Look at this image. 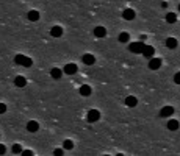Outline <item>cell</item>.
Here are the masks:
<instances>
[{
  "label": "cell",
  "mask_w": 180,
  "mask_h": 156,
  "mask_svg": "<svg viewBox=\"0 0 180 156\" xmlns=\"http://www.w3.org/2000/svg\"><path fill=\"white\" fill-rule=\"evenodd\" d=\"M14 63H16V64H20L22 67H31V66H33V59L28 58V56H25V55H16Z\"/></svg>",
  "instance_id": "cell-1"
},
{
  "label": "cell",
  "mask_w": 180,
  "mask_h": 156,
  "mask_svg": "<svg viewBox=\"0 0 180 156\" xmlns=\"http://www.w3.org/2000/svg\"><path fill=\"white\" fill-rule=\"evenodd\" d=\"M144 47H146V44H144V42H141V41H136V42H131V44L128 45V49H130V52H133V53H143Z\"/></svg>",
  "instance_id": "cell-2"
},
{
  "label": "cell",
  "mask_w": 180,
  "mask_h": 156,
  "mask_svg": "<svg viewBox=\"0 0 180 156\" xmlns=\"http://www.w3.org/2000/svg\"><path fill=\"white\" fill-rule=\"evenodd\" d=\"M100 119V112L97 109H91L88 112V116H86V120L89 122V123H94V122H97Z\"/></svg>",
  "instance_id": "cell-3"
},
{
  "label": "cell",
  "mask_w": 180,
  "mask_h": 156,
  "mask_svg": "<svg viewBox=\"0 0 180 156\" xmlns=\"http://www.w3.org/2000/svg\"><path fill=\"white\" fill-rule=\"evenodd\" d=\"M160 67H161V59H160V58H150V61H149V69L158 70Z\"/></svg>",
  "instance_id": "cell-4"
},
{
  "label": "cell",
  "mask_w": 180,
  "mask_h": 156,
  "mask_svg": "<svg viewBox=\"0 0 180 156\" xmlns=\"http://www.w3.org/2000/svg\"><path fill=\"white\" fill-rule=\"evenodd\" d=\"M141 55H144L146 58H149V59H150V58H154V55H155V49H154L152 45H146V47H144V50H143Z\"/></svg>",
  "instance_id": "cell-5"
},
{
  "label": "cell",
  "mask_w": 180,
  "mask_h": 156,
  "mask_svg": "<svg viewBox=\"0 0 180 156\" xmlns=\"http://www.w3.org/2000/svg\"><path fill=\"white\" fill-rule=\"evenodd\" d=\"M172 114H174V108H172V106H163L161 111H160L161 117H171Z\"/></svg>",
  "instance_id": "cell-6"
},
{
  "label": "cell",
  "mask_w": 180,
  "mask_h": 156,
  "mask_svg": "<svg viewBox=\"0 0 180 156\" xmlns=\"http://www.w3.org/2000/svg\"><path fill=\"white\" fill-rule=\"evenodd\" d=\"M81 61H83V64L93 66V64L96 63V58H94V55H91V53H86V55L81 56Z\"/></svg>",
  "instance_id": "cell-7"
},
{
  "label": "cell",
  "mask_w": 180,
  "mask_h": 156,
  "mask_svg": "<svg viewBox=\"0 0 180 156\" xmlns=\"http://www.w3.org/2000/svg\"><path fill=\"white\" fill-rule=\"evenodd\" d=\"M135 16H136V14H135V11L131 10V8H127V10L122 11V17L125 19V20H133Z\"/></svg>",
  "instance_id": "cell-8"
},
{
  "label": "cell",
  "mask_w": 180,
  "mask_h": 156,
  "mask_svg": "<svg viewBox=\"0 0 180 156\" xmlns=\"http://www.w3.org/2000/svg\"><path fill=\"white\" fill-rule=\"evenodd\" d=\"M27 130H28L30 133H36L39 130V123H38V122H34V120H30L28 123H27Z\"/></svg>",
  "instance_id": "cell-9"
},
{
  "label": "cell",
  "mask_w": 180,
  "mask_h": 156,
  "mask_svg": "<svg viewBox=\"0 0 180 156\" xmlns=\"http://www.w3.org/2000/svg\"><path fill=\"white\" fill-rule=\"evenodd\" d=\"M105 35H107V30L103 28V27H96V30H94L96 38H105Z\"/></svg>",
  "instance_id": "cell-10"
},
{
  "label": "cell",
  "mask_w": 180,
  "mask_h": 156,
  "mask_svg": "<svg viewBox=\"0 0 180 156\" xmlns=\"http://www.w3.org/2000/svg\"><path fill=\"white\" fill-rule=\"evenodd\" d=\"M125 105H127L128 108H135V106L138 105V100H136V97H133V95H128V97L125 98Z\"/></svg>",
  "instance_id": "cell-11"
},
{
  "label": "cell",
  "mask_w": 180,
  "mask_h": 156,
  "mask_svg": "<svg viewBox=\"0 0 180 156\" xmlns=\"http://www.w3.org/2000/svg\"><path fill=\"white\" fill-rule=\"evenodd\" d=\"M75 72H77V66H75V64L64 66V73H67V75H74Z\"/></svg>",
  "instance_id": "cell-12"
},
{
  "label": "cell",
  "mask_w": 180,
  "mask_h": 156,
  "mask_svg": "<svg viewBox=\"0 0 180 156\" xmlns=\"http://www.w3.org/2000/svg\"><path fill=\"white\" fill-rule=\"evenodd\" d=\"M80 94L83 97H88V95H91V86H88V84H83L80 87Z\"/></svg>",
  "instance_id": "cell-13"
},
{
  "label": "cell",
  "mask_w": 180,
  "mask_h": 156,
  "mask_svg": "<svg viewBox=\"0 0 180 156\" xmlns=\"http://www.w3.org/2000/svg\"><path fill=\"white\" fill-rule=\"evenodd\" d=\"M179 122L177 120H174V119H171L169 122H168V130H171V131H177L179 130Z\"/></svg>",
  "instance_id": "cell-14"
},
{
  "label": "cell",
  "mask_w": 180,
  "mask_h": 156,
  "mask_svg": "<svg viewBox=\"0 0 180 156\" xmlns=\"http://www.w3.org/2000/svg\"><path fill=\"white\" fill-rule=\"evenodd\" d=\"M50 35L53 38H60L61 35H63V28H61V27H53V28L50 30Z\"/></svg>",
  "instance_id": "cell-15"
},
{
  "label": "cell",
  "mask_w": 180,
  "mask_h": 156,
  "mask_svg": "<svg viewBox=\"0 0 180 156\" xmlns=\"http://www.w3.org/2000/svg\"><path fill=\"white\" fill-rule=\"evenodd\" d=\"M61 73H63V72H61L58 67H53V69L50 70V77H52L53 80H60V78H61Z\"/></svg>",
  "instance_id": "cell-16"
},
{
  "label": "cell",
  "mask_w": 180,
  "mask_h": 156,
  "mask_svg": "<svg viewBox=\"0 0 180 156\" xmlns=\"http://www.w3.org/2000/svg\"><path fill=\"white\" fill-rule=\"evenodd\" d=\"M14 84L17 86V87H24L25 84H27V80L24 78V77H16V80H14Z\"/></svg>",
  "instance_id": "cell-17"
},
{
  "label": "cell",
  "mask_w": 180,
  "mask_h": 156,
  "mask_svg": "<svg viewBox=\"0 0 180 156\" xmlns=\"http://www.w3.org/2000/svg\"><path fill=\"white\" fill-rule=\"evenodd\" d=\"M166 47H168V49H176V47H177V39L168 38V39H166Z\"/></svg>",
  "instance_id": "cell-18"
},
{
  "label": "cell",
  "mask_w": 180,
  "mask_h": 156,
  "mask_svg": "<svg viewBox=\"0 0 180 156\" xmlns=\"http://www.w3.org/2000/svg\"><path fill=\"white\" fill-rule=\"evenodd\" d=\"M27 16H28V19L31 20V22H36V20L39 19V13L38 11H30Z\"/></svg>",
  "instance_id": "cell-19"
},
{
  "label": "cell",
  "mask_w": 180,
  "mask_h": 156,
  "mask_svg": "<svg viewBox=\"0 0 180 156\" xmlns=\"http://www.w3.org/2000/svg\"><path fill=\"white\" fill-rule=\"evenodd\" d=\"M176 20H177V16L174 14V13H169V14L166 16V22H168V24H174Z\"/></svg>",
  "instance_id": "cell-20"
},
{
  "label": "cell",
  "mask_w": 180,
  "mask_h": 156,
  "mask_svg": "<svg viewBox=\"0 0 180 156\" xmlns=\"http://www.w3.org/2000/svg\"><path fill=\"white\" fill-rule=\"evenodd\" d=\"M117 39H119V42H128V41H130V36H128V33H121Z\"/></svg>",
  "instance_id": "cell-21"
},
{
  "label": "cell",
  "mask_w": 180,
  "mask_h": 156,
  "mask_svg": "<svg viewBox=\"0 0 180 156\" xmlns=\"http://www.w3.org/2000/svg\"><path fill=\"white\" fill-rule=\"evenodd\" d=\"M64 148H66V150H72V148H74V142L71 139L64 140Z\"/></svg>",
  "instance_id": "cell-22"
},
{
  "label": "cell",
  "mask_w": 180,
  "mask_h": 156,
  "mask_svg": "<svg viewBox=\"0 0 180 156\" xmlns=\"http://www.w3.org/2000/svg\"><path fill=\"white\" fill-rule=\"evenodd\" d=\"M11 152L13 153H22V147H20L19 144H14V145L11 147Z\"/></svg>",
  "instance_id": "cell-23"
},
{
  "label": "cell",
  "mask_w": 180,
  "mask_h": 156,
  "mask_svg": "<svg viewBox=\"0 0 180 156\" xmlns=\"http://www.w3.org/2000/svg\"><path fill=\"white\" fill-rule=\"evenodd\" d=\"M174 83H176V84H180V72H177L176 75H174Z\"/></svg>",
  "instance_id": "cell-24"
},
{
  "label": "cell",
  "mask_w": 180,
  "mask_h": 156,
  "mask_svg": "<svg viewBox=\"0 0 180 156\" xmlns=\"http://www.w3.org/2000/svg\"><path fill=\"white\" fill-rule=\"evenodd\" d=\"M3 112H6V105L0 103V114H3Z\"/></svg>",
  "instance_id": "cell-25"
},
{
  "label": "cell",
  "mask_w": 180,
  "mask_h": 156,
  "mask_svg": "<svg viewBox=\"0 0 180 156\" xmlns=\"http://www.w3.org/2000/svg\"><path fill=\"white\" fill-rule=\"evenodd\" d=\"M22 156H33V152H31V150H24V152H22Z\"/></svg>",
  "instance_id": "cell-26"
},
{
  "label": "cell",
  "mask_w": 180,
  "mask_h": 156,
  "mask_svg": "<svg viewBox=\"0 0 180 156\" xmlns=\"http://www.w3.org/2000/svg\"><path fill=\"white\" fill-rule=\"evenodd\" d=\"M5 152H6V147L0 144V155H5Z\"/></svg>",
  "instance_id": "cell-27"
},
{
  "label": "cell",
  "mask_w": 180,
  "mask_h": 156,
  "mask_svg": "<svg viewBox=\"0 0 180 156\" xmlns=\"http://www.w3.org/2000/svg\"><path fill=\"white\" fill-rule=\"evenodd\" d=\"M53 155H63V148H57V150L53 152Z\"/></svg>",
  "instance_id": "cell-28"
},
{
  "label": "cell",
  "mask_w": 180,
  "mask_h": 156,
  "mask_svg": "<svg viewBox=\"0 0 180 156\" xmlns=\"http://www.w3.org/2000/svg\"><path fill=\"white\" fill-rule=\"evenodd\" d=\"M179 11H180V5H179Z\"/></svg>",
  "instance_id": "cell-29"
}]
</instances>
